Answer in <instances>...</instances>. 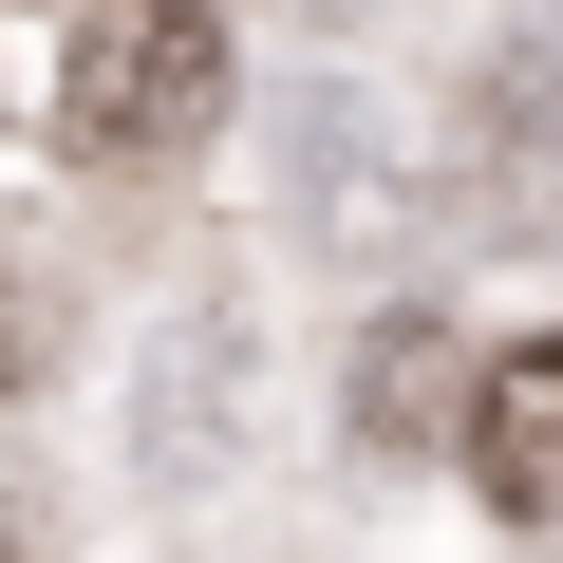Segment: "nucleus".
I'll list each match as a JSON object with an SVG mask.
<instances>
[{"label": "nucleus", "instance_id": "5", "mask_svg": "<svg viewBox=\"0 0 563 563\" xmlns=\"http://www.w3.org/2000/svg\"><path fill=\"white\" fill-rule=\"evenodd\" d=\"M225 432H244V301H188V339H169V395H132V470H225Z\"/></svg>", "mask_w": 563, "mask_h": 563}, {"label": "nucleus", "instance_id": "7", "mask_svg": "<svg viewBox=\"0 0 563 563\" xmlns=\"http://www.w3.org/2000/svg\"><path fill=\"white\" fill-rule=\"evenodd\" d=\"M57 357H76V282H57V263H38L20 225H0V413H20V395H38Z\"/></svg>", "mask_w": 563, "mask_h": 563}, {"label": "nucleus", "instance_id": "6", "mask_svg": "<svg viewBox=\"0 0 563 563\" xmlns=\"http://www.w3.org/2000/svg\"><path fill=\"white\" fill-rule=\"evenodd\" d=\"M339 413H357V451H451V432H470V357H451V320L395 301V320L357 339V395H339Z\"/></svg>", "mask_w": 563, "mask_h": 563}, {"label": "nucleus", "instance_id": "2", "mask_svg": "<svg viewBox=\"0 0 563 563\" xmlns=\"http://www.w3.org/2000/svg\"><path fill=\"white\" fill-rule=\"evenodd\" d=\"M282 225L320 263H395L413 225H451V113H413L376 76H320L301 132H282Z\"/></svg>", "mask_w": 563, "mask_h": 563}, {"label": "nucleus", "instance_id": "4", "mask_svg": "<svg viewBox=\"0 0 563 563\" xmlns=\"http://www.w3.org/2000/svg\"><path fill=\"white\" fill-rule=\"evenodd\" d=\"M470 488L507 507V526H563V339H507V357H470Z\"/></svg>", "mask_w": 563, "mask_h": 563}, {"label": "nucleus", "instance_id": "1", "mask_svg": "<svg viewBox=\"0 0 563 563\" xmlns=\"http://www.w3.org/2000/svg\"><path fill=\"white\" fill-rule=\"evenodd\" d=\"M225 132V0H76L57 20V151L76 169H188Z\"/></svg>", "mask_w": 563, "mask_h": 563}, {"label": "nucleus", "instance_id": "3", "mask_svg": "<svg viewBox=\"0 0 563 563\" xmlns=\"http://www.w3.org/2000/svg\"><path fill=\"white\" fill-rule=\"evenodd\" d=\"M451 207L488 244H563V38H507L451 95Z\"/></svg>", "mask_w": 563, "mask_h": 563}, {"label": "nucleus", "instance_id": "8", "mask_svg": "<svg viewBox=\"0 0 563 563\" xmlns=\"http://www.w3.org/2000/svg\"><path fill=\"white\" fill-rule=\"evenodd\" d=\"M0 563H20V507H0Z\"/></svg>", "mask_w": 563, "mask_h": 563}]
</instances>
